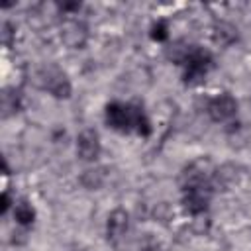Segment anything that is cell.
<instances>
[{"instance_id":"6da1fadb","label":"cell","mask_w":251,"mask_h":251,"mask_svg":"<svg viewBox=\"0 0 251 251\" xmlns=\"http://www.w3.org/2000/svg\"><path fill=\"white\" fill-rule=\"evenodd\" d=\"M104 122L116 133H135L137 137H149L153 133L151 118L137 102L110 100L104 106Z\"/></svg>"},{"instance_id":"7a4b0ae2","label":"cell","mask_w":251,"mask_h":251,"mask_svg":"<svg viewBox=\"0 0 251 251\" xmlns=\"http://www.w3.org/2000/svg\"><path fill=\"white\" fill-rule=\"evenodd\" d=\"M182 69V82L186 86H198L206 80L208 73L214 69V55L210 49H204L200 45H186V51L178 63Z\"/></svg>"},{"instance_id":"3957f363","label":"cell","mask_w":251,"mask_h":251,"mask_svg":"<svg viewBox=\"0 0 251 251\" xmlns=\"http://www.w3.org/2000/svg\"><path fill=\"white\" fill-rule=\"evenodd\" d=\"M39 86L57 100H69L73 94V82L65 71L59 67H45L37 73Z\"/></svg>"},{"instance_id":"277c9868","label":"cell","mask_w":251,"mask_h":251,"mask_svg":"<svg viewBox=\"0 0 251 251\" xmlns=\"http://www.w3.org/2000/svg\"><path fill=\"white\" fill-rule=\"evenodd\" d=\"M59 39L69 49H84L90 39V29L84 20L76 18H65L59 25Z\"/></svg>"},{"instance_id":"5b68a950","label":"cell","mask_w":251,"mask_h":251,"mask_svg":"<svg viewBox=\"0 0 251 251\" xmlns=\"http://www.w3.org/2000/svg\"><path fill=\"white\" fill-rule=\"evenodd\" d=\"M239 102L231 92H218L206 102V114L214 124H226L235 118Z\"/></svg>"},{"instance_id":"8992f818","label":"cell","mask_w":251,"mask_h":251,"mask_svg":"<svg viewBox=\"0 0 251 251\" xmlns=\"http://www.w3.org/2000/svg\"><path fill=\"white\" fill-rule=\"evenodd\" d=\"M212 194L214 190L210 186H190V188H182V196H180V206L186 214H190L192 218H202L212 204Z\"/></svg>"},{"instance_id":"52a82bcc","label":"cell","mask_w":251,"mask_h":251,"mask_svg":"<svg viewBox=\"0 0 251 251\" xmlns=\"http://www.w3.org/2000/svg\"><path fill=\"white\" fill-rule=\"evenodd\" d=\"M75 151L76 157L84 163H96L98 157L102 155V139L100 133L94 127H84L75 141Z\"/></svg>"},{"instance_id":"ba28073f","label":"cell","mask_w":251,"mask_h":251,"mask_svg":"<svg viewBox=\"0 0 251 251\" xmlns=\"http://www.w3.org/2000/svg\"><path fill=\"white\" fill-rule=\"evenodd\" d=\"M129 229V214L124 208H114L106 218V239L110 243H120Z\"/></svg>"},{"instance_id":"9c48e42d","label":"cell","mask_w":251,"mask_h":251,"mask_svg":"<svg viewBox=\"0 0 251 251\" xmlns=\"http://www.w3.org/2000/svg\"><path fill=\"white\" fill-rule=\"evenodd\" d=\"M239 39V29L237 25H233L231 22H226V20H218L214 25H212V41L218 45V47H231L235 41Z\"/></svg>"},{"instance_id":"30bf717a","label":"cell","mask_w":251,"mask_h":251,"mask_svg":"<svg viewBox=\"0 0 251 251\" xmlns=\"http://www.w3.org/2000/svg\"><path fill=\"white\" fill-rule=\"evenodd\" d=\"M12 218H14L18 227L29 229L35 224V220H37V210H35V206L29 200L22 198V200H16V206L12 210Z\"/></svg>"},{"instance_id":"8fae6325","label":"cell","mask_w":251,"mask_h":251,"mask_svg":"<svg viewBox=\"0 0 251 251\" xmlns=\"http://www.w3.org/2000/svg\"><path fill=\"white\" fill-rule=\"evenodd\" d=\"M80 184L86 188V190H98L104 180H106V169L104 167H90V169H84L82 175L78 176Z\"/></svg>"},{"instance_id":"7c38bea8","label":"cell","mask_w":251,"mask_h":251,"mask_svg":"<svg viewBox=\"0 0 251 251\" xmlns=\"http://www.w3.org/2000/svg\"><path fill=\"white\" fill-rule=\"evenodd\" d=\"M149 37L155 43H167L169 37H171V25H169V22L165 18L155 20L151 24V27H149Z\"/></svg>"},{"instance_id":"4fadbf2b","label":"cell","mask_w":251,"mask_h":251,"mask_svg":"<svg viewBox=\"0 0 251 251\" xmlns=\"http://www.w3.org/2000/svg\"><path fill=\"white\" fill-rule=\"evenodd\" d=\"M80 8H82L80 2H61V4H59L61 14L67 16V18H76L78 12H80Z\"/></svg>"},{"instance_id":"5bb4252c","label":"cell","mask_w":251,"mask_h":251,"mask_svg":"<svg viewBox=\"0 0 251 251\" xmlns=\"http://www.w3.org/2000/svg\"><path fill=\"white\" fill-rule=\"evenodd\" d=\"M14 206H16V200L10 196V192H8V190H4V192H2V196H0V214H2V216H6L8 212H12V210H14Z\"/></svg>"}]
</instances>
